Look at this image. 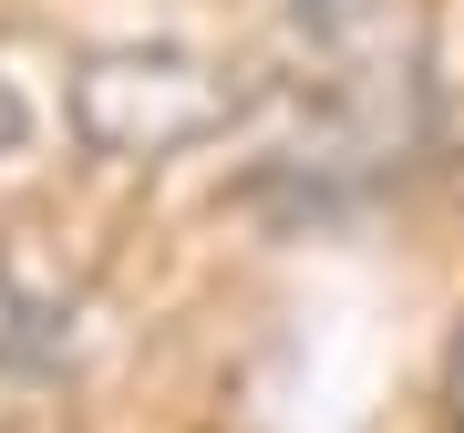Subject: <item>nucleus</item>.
<instances>
[{
	"label": "nucleus",
	"mask_w": 464,
	"mask_h": 433,
	"mask_svg": "<svg viewBox=\"0 0 464 433\" xmlns=\"http://www.w3.org/2000/svg\"><path fill=\"white\" fill-rule=\"evenodd\" d=\"M72 114H83V134L103 155L145 166V155L197 145L227 114V93H217V72L197 52H103V63H83V83H72Z\"/></svg>",
	"instance_id": "nucleus-1"
},
{
	"label": "nucleus",
	"mask_w": 464,
	"mask_h": 433,
	"mask_svg": "<svg viewBox=\"0 0 464 433\" xmlns=\"http://www.w3.org/2000/svg\"><path fill=\"white\" fill-rule=\"evenodd\" d=\"M289 21L310 42H362L372 21H382V0H289Z\"/></svg>",
	"instance_id": "nucleus-2"
},
{
	"label": "nucleus",
	"mask_w": 464,
	"mask_h": 433,
	"mask_svg": "<svg viewBox=\"0 0 464 433\" xmlns=\"http://www.w3.org/2000/svg\"><path fill=\"white\" fill-rule=\"evenodd\" d=\"M444 413H454V433H464V331L444 341Z\"/></svg>",
	"instance_id": "nucleus-3"
}]
</instances>
